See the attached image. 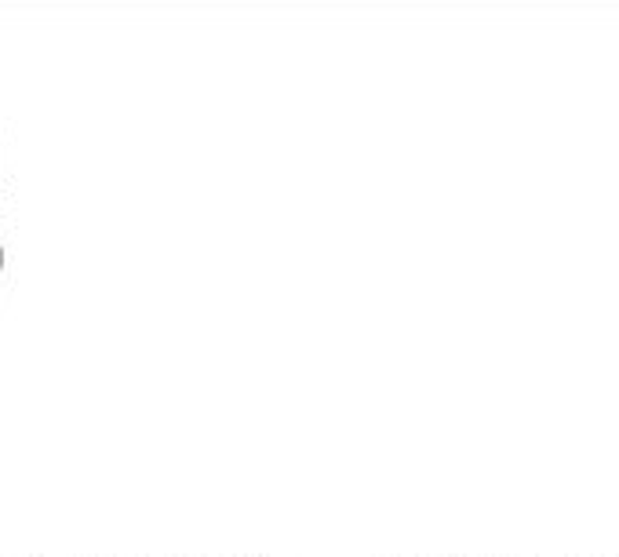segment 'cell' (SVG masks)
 <instances>
[{
  "mask_svg": "<svg viewBox=\"0 0 619 557\" xmlns=\"http://www.w3.org/2000/svg\"><path fill=\"white\" fill-rule=\"evenodd\" d=\"M0 273H4V241H0Z\"/></svg>",
  "mask_w": 619,
  "mask_h": 557,
  "instance_id": "obj_1",
  "label": "cell"
}]
</instances>
